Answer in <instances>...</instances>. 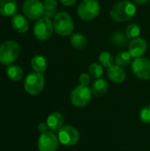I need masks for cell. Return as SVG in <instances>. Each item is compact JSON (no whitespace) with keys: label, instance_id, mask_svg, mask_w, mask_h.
Wrapping results in <instances>:
<instances>
[{"label":"cell","instance_id":"cell-17","mask_svg":"<svg viewBox=\"0 0 150 151\" xmlns=\"http://www.w3.org/2000/svg\"><path fill=\"white\" fill-rule=\"evenodd\" d=\"M91 90H92V94L95 96H97V97L103 96V95L106 94L108 90V83L103 78L96 79L92 85Z\"/></svg>","mask_w":150,"mask_h":151},{"label":"cell","instance_id":"cell-5","mask_svg":"<svg viewBox=\"0 0 150 151\" xmlns=\"http://www.w3.org/2000/svg\"><path fill=\"white\" fill-rule=\"evenodd\" d=\"M92 90L88 86L79 85L71 93L70 100L75 107H84L91 100Z\"/></svg>","mask_w":150,"mask_h":151},{"label":"cell","instance_id":"cell-25","mask_svg":"<svg viewBox=\"0 0 150 151\" xmlns=\"http://www.w3.org/2000/svg\"><path fill=\"white\" fill-rule=\"evenodd\" d=\"M99 61L102 64L103 66L109 68L111 65H113L114 64V58L113 56L107 51H103L100 55H99Z\"/></svg>","mask_w":150,"mask_h":151},{"label":"cell","instance_id":"cell-3","mask_svg":"<svg viewBox=\"0 0 150 151\" xmlns=\"http://www.w3.org/2000/svg\"><path fill=\"white\" fill-rule=\"evenodd\" d=\"M19 46L12 40L4 42L0 45V63L4 65H9L13 63L19 55Z\"/></svg>","mask_w":150,"mask_h":151},{"label":"cell","instance_id":"cell-23","mask_svg":"<svg viewBox=\"0 0 150 151\" xmlns=\"http://www.w3.org/2000/svg\"><path fill=\"white\" fill-rule=\"evenodd\" d=\"M131 58H132V56L129 53V51H122L116 56L115 62H116V65L119 66H125L130 63Z\"/></svg>","mask_w":150,"mask_h":151},{"label":"cell","instance_id":"cell-1","mask_svg":"<svg viewBox=\"0 0 150 151\" xmlns=\"http://www.w3.org/2000/svg\"><path fill=\"white\" fill-rule=\"evenodd\" d=\"M136 13L135 4L129 0H123L115 4L111 11V17L117 22H126L131 19Z\"/></svg>","mask_w":150,"mask_h":151},{"label":"cell","instance_id":"cell-28","mask_svg":"<svg viewBox=\"0 0 150 151\" xmlns=\"http://www.w3.org/2000/svg\"><path fill=\"white\" fill-rule=\"evenodd\" d=\"M90 75L87 73H83L80 75L79 77V82L80 85H83V86H88L90 83Z\"/></svg>","mask_w":150,"mask_h":151},{"label":"cell","instance_id":"cell-7","mask_svg":"<svg viewBox=\"0 0 150 151\" xmlns=\"http://www.w3.org/2000/svg\"><path fill=\"white\" fill-rule=\"evenodd\" d=\"M53 30V22L50 20V19L46 17H42L41 19H37L34 26V35L40 41L48 40L51 36Z\"/></svg>","mask_w":150,"mask_h":151},{"label":"cell","instance_id":"cell-22","mask_svg":"<svg viewBox=\"0 0 150 151\" xmlns=\"http://www.w3.org/2000/svg\"><path fill=\"white\" fill-rule=\"evenodd\" d=\"M127 40H129L126 35V33L123 32H115L111 37V42L112 44L118 46V47H123L126 44Z\"/></svg>","mask_w":150,"mask_h":151},{"label":"cell","instance_id":"cell-13","mask_svg":"<svg viewBox=\"0 0 150 151\" xmlns=\"http://www.w3.org/2000/svg\"><path fill=\"white\" fill-rule=\"evenodd\" d=\"M65 123V117L60 112H52L47 118V126L50 131H59Z\"/></svg>","mask_w":150,"mask_h":151},{"label":"cell","instance_id":"cell-12","mask_svg":"<svg viewBox=\"0 0 150 151\" xmlns=\"http://www.w3.org/2000/svg\"><path fill=\"white\" fill-rule=\"evenodd\" d=\"M148 49V42L144 38L137 37L133 39V41L129 43L128 51L131 54L132 58H137L142 57Z\"/></svg>","mask_w":150,"mask_h":151},{"label":"cell","instance_id":"cell-26","mask_svg":"<svg viewBox=\"0 0 150 151\" xmlns=\"http://www.w3.org/2000/svg\"><path fill=\"white\" fill-rule=\"evenodd\" d=\"M88 72L90 76H92L95 79H99L103 73V66L98 63H93L88 67Z\"/></svg>","mask_w":150,"mask_h":151},{"label":"cell","instance_id":"cell-19","mask_svg":"<svg viewBox=\"0 0 150 151\" xmlns=\"http://www.w3.org/2000/svg\"><path fill=\"white\" fill-rule=\"evenodd\" d=\"M70 42L72 47L77 50H82L88 45V39L84 35L80 33H76L72 35Z\"/></svg>","mask_w":150,"mask_h":151},{"label":"cell","instance_id":"cell-18","mask_svg":"<svg viewBox=\"0 0 150 151\" xmlns=\"http://www.w3.org/2000/svg\"><path fill=\"white\" fill-rule=\"evenodd\" d=\"M31 66L34 72L42 73L47 69V60L43 56L36 55L31 60Z\"/></svg>","mask_w":150,"mask_h":151},{"label":"cell","instance_id":"cell-31","mask_svg":"<svg viewBox=\"0 0 150 151\" xmlns=\"http://www.w3.org/2000/svg\"><path fill=\"white\" fill-rule=\"evenodd\" d=\"M149 1L150 0H133V2L138 4H145L149 3Z\"/></svg>","mask_w":150,"mask_h":151},{"label":"cell","instance_id":"cell-24","mask_svg":"<svg viewBox=\"0 0 150 151\" xmlns=\"http://www.w3.org/2000/svg\"><path fill=\"white\" fill-rule=\"evenodd\" d=\"M126 35L128 39H135L141 35V27L136 23H132L127 26L126 29Z\"/></svg>","mask_w":150,"mask_h":151},{"label":"cell","instance_id":"cell-2","mask_svg":"<svg viewBox=\"0 0 150 151\" xmlns=\"http://www.w3.org/2000/svg\"><path fill=\"white\" fill-rule=\"evenodd\" d=\"M53 27L55 32L61 36L72 35L74 29V23L72 17L65 12H60L54 17Z\"/></svg>","mask_w":150,"mask_h":151},{"label":"cell","instance_id":"cell-10","mask_svg":"<svg viewBox=\"0 0 150 151\" xmlns=\"http://www.w3.org/2000/svg\"><path fill=\"white\" fill-rule=\"evenodd\" d=\"M133 73L141 80H150V60L147 58H137L132 64Z\"/></svg>","mask_w":150,"mask_h":151},{"label":"cell","instance_id":"cell-11","mask_svg":"<svg viewBox=\"0 0 150 151\" xmlns=\"http://www.w3.org/2000/svg\"><path fill=\"white\" fill-rule=\"evenodd\" d=\"M58 137L51 132L42 133L38 140V150L40 151H56L58 148Z\"/></svg>","mask_w":150,"mask_h":151},{"label":"cell","instance_id":"cell-29","mask_svg":"<svg viewBox=\"0 0 150 151\" xmlns=\"http://www.w3.org/2000/svg\"><path fill=\"white\" fill-rule=\"evenodd\" d=\"M60 1L65 6H72L76 3L77 0H60Z\"/></svg>","mask_w":150,"mask_h":151},{"label":"cell","instance_id":"cell-9","mask_svg":"<svg viewBox=\"0 0 150 151\" xmlns=\"http://www.w3.org/2000/svg\"><path fill=\"white\" fill-rule=\"evenodd\" d=\"M58 140L65 146H74L80 140L79 131L72 126H64L58 131Z\"/></svg>","mask_w":150,"mask_h":151},{"label":"cell","instance_id":"cell-15","mask_svg":"<svg viewBox=\"0 0 150 151\" xmlns=\"http://www.w3.org/2000/svg\"><path fill=\"white\" fill-rule=\"evenodd\" d=\"M18 4L16 0H0V14L4 16H14L17 14Z\"/></svg>","mask_w":150,"mask_h":151},{"label":"cell","instance_id":"cell-8","mask_svg":"<svg viewBox=\"0 0 150 151\" xmlns=\"http://www.w3.org/2000/svg\"><path fill=\"white\" fill-rule=\"evenodd\" d=\"M22 10L26 17L30 19H39L43 16V3L41 0H25Z\"/></svg>","mask_w":150,"mask_h":151},{"label":"cell","instance_id":"cell-27","mask_svg":"<svg viewBox=\"0 0 150 151\" xmlns=\"http://www.w3.org/2000/svg\"><path fill=\"white\" fill-rule=\"evenodd\" d=\"M140 119L144 124H150V105L141 109L140 112Z\"/></svg>","mask_w":150,"mask_h":151},{"label":"cell","instance_id":"cell-6","mask_svg":"<svg viewBox=\"0 0 150 151\" xmlns=\"http://www.w3.org/2000/svg\"><path fill=\"white\" fill-rule=\"evenodd\" d=\"M44 87V76L41 73L34 72L29 73L24 82L25 90L32 96L38 95Z\"/></svg>","mask_w":150,"mask_h":151},{"label":"cell","instance_id":"cell-4","mask_svg":"<svg viewBox=\"0 0 150 151\" xmlns=\"http://www.w3.org/2000/svg\"><path fill=\"white\" fill-rule=\"evenodd\" d=\"M100 10V4L97 0H83L77 9V13L81 19L91 20L98 16Z\"/></svg>","mask_w":150,"mask_h":151},{"label":"cell","instance_id":"cell-30","mask_svg":"<svg viewBox=\"0 0 150 151\" xmlns=\"http://www.w3.org/2000/svg\"><path fill=\"white\" fill-rule=\"evenodd\" d=\"M48 128H49L48 126H47L46 124H44V123H41V124L38 126V130H39L40 133H44V132H46Z\"/></svg>","mask_w":150,"mask_h":151},{"label":"cell","instance_id":"cell-14","mask_svg":"<svg viewBox=\"0 0 150 151\" xmlns=\"http://www.w3.org/2000/svg\"><path fill=\"white\" fill-rule=\"evenodd\" d=\"M109 79L114 83H122L126 80V73L122 66L113 65L108 68L107 71Z\"/></svg>","mask_w":150,"mask_h":151},{"label":"cell","instance_id":"cell-16","mask_svg":"<svg viewBox=\"0 0 150 151\" xmlns=\"http://www.w3.org/2000/svg\"><path fill=\"white\" fill-rule=\"evenodd\" d=\"M11 26L12 28L19 34L26 33L28 30L29 27L28 21L22 14H15L14 16H12Z\"/></svg>","mask_w":150,"mask_h":151},{"label":"cell","instance_id":"cell-21","mask_svg":"<svg viewBox=\"0 0 150 151\" xmlns=\"http://www.w3.org/2000/svg\"><path fill=\"white\" fill-rule=\"evenodd\" d=\"M57 7V0H44L43 1V9H44L43 17H46L49 19L55 17Z\"/></svg>","mask_w":150,"mask_h":151},{"label":"cell","instance_id":"cell-20","mask_svg":"<svg viewBox=\"0 0 150 151\" xmlns=\"http://www.w3.org/2000/svg\"><path fill=\"white\" fill-rule=\"evenodd\" d=\"M6 74L10 80L13 81H18L23 78L24 73L20 66L16 65H11L6 68Z\"/></svg>","mask_w":150,"mask_h":151}]
</instances>
